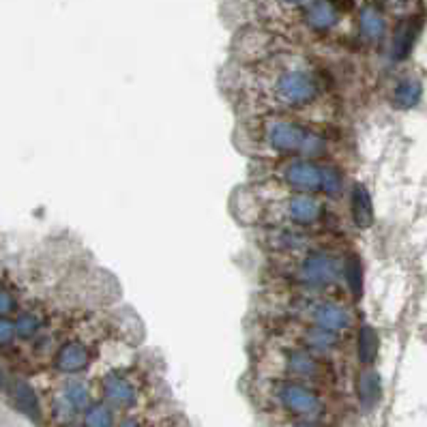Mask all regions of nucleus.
<instances>
[{"mask_svg": "<svg viewBox=\"0 0 427 427\" xmlns=\"http://www.w3.org/2000/svg\"><path fill=\"white\" fill-rule=\"evenodd\" d=\"M264 114H298L322 97V82L316 71L296 56H273L262 63L249 84Z\"/></svg>", "mask_w": 427, "mask_h": 427, "instance_id": "nucleus-1", "label": "nucleus"}, {"mask_svg": "<svg viewBox=\"0 0 427 427\" xmlns=\"http://www.w3.org/2000/svg\"><path fill=\"white\" fill-rule=\"evenodd\" d=\"M254 146L275 159H320L331 155V140L311 122L292 114H260L252 122Z\"/></svg>", "mask_w": 427, "mask_h": 427, "instance_id": "nucleus-2", "label": "nucleus"}, {"mask_svg": "<svg viewBox=\"0 0 427 427\" xmlns=\"http://www.w3.org/2000/svg\"><path fill=\"white\" fill-rule=\"evenodd\" d=\"M273 181L288 191L322 195L327 200H337L344 193V172L320 159H279L273 166Z\"/></svg>", "mask_w": 427, "mask_h": 427, "instance_id": "nucleus-3", "label": "nucleus"}, {"mask_svg": "<svg viewBox=\"0 0 427 427\" xmlns=\"http://www.w3.org/2000/svg\"><path fill=\"white\" fill-rule=\"evenodd\" d=\"M279 262L281 277L294 283L300 292H325L346 281V258L329 247L314 249L303 256L281 258Z\"/></svg>", "mask_w": 427, "mask_h": 427, "instance_id": "nucleus-4", "label": "nucleus"}, {"mask_svg": "<svg viewBox=\"0 0 427 427\" xmlns=\"http://www.w3.org/2000/svg\"><path fill=\"white\" fill-rule=\"evenodd\" d=\"M286 311L290 320L311 327H320L333 333H350L357 325L354 311L342 298L325 296L322 292H292L286 300Z\"/></svg>", "mask_w": 427, "mask_h": 427, "instance_id": "nucleus-5", "label": "nucleus"}, {"mask_svg": "<svg viewBox=\"0 0 427 427\" xmlns=\"http://www.w3.org/2000/svg\"><path fill=\"white\" fill-rule=\"evenodd\" d=\"M269 397L294 421H318L322 423L329 415V402L316 384L294 378L269 380Z\"/></svg>", "mask_w": 427, "mask_h": 427, "instance_id": "nucleus-6", "label": "nucleus"}, {"mask_svg": "<svg viewBox=\"0 0 427 427\" xmlns=\"http://www.w3.org/2000/svg\"><path fill=\"white\" fill-rule=\"evenodd\" d=\"M271 354H273V363L277 365L281 378L303 380L316 386L331 384L335 380V369L331 361L318 357V354L307 350L305 346H300L283 335L273 346Z\"/></svg>", "mask_w": 427, "mask_h": 427, "instance_id": "nucleus-7", "label": "nucleus"}, {"mask_svg": "<svg viewBox=\"0 0 427 427\" xmlns=\"http://www.w3.org/2000/svg\"><path fill=\"white\" fill-rule=\"evenodd\" d=\"M327 204L309 193H294L286 191L279 198H273L264 204V223L266 228L277 226H292V228H307L320 230L327 221Z\"/></svg>", "mask_w": 427, "mask_h": 427, "instance_id": "nucleus-8", "label": "nucleus"}, {"mask_svg": "<svg viewBox=\"0 0 427 427\" xmlns=\"http://www.w3.org/2000/svg\"><path fill=\"white\" fill-rule=\"evenodd\" d=\"M329 243V237L318 230L307 228H292V226H277V228H266L262 245L273 252L277 258H294L303 256L314 249H325Z\"/></svg>", "mask_w": 427, "mask_h": 427, "instance_id": "nucleus-9", "label": "nucleus"}, {"mask_svg": "<svg viewBox=\"0 0 427 427\" xmlns=\"http://www.w3.org/2000/svg\"><path fill=\"white\" fill-rule=\"evenodd\" d=\"M281 335L288 337V340H292V342H296V344H300V346H305L307 350H311L314 354H318V357H322L331 363L335 359L344 357L346 350H348L346 335L296 322V320H290V325H286V331H283Z\"/></svg>", "mask_w": 427, "mask_h": 427, "instance_id": "nucleus-10", "label": "nucleus"}, {"mask_svg": "<svg viewBox=\"0 0 427 427\" xmlns=\"http://www.w3.org/2000/svg\"><path fill=\"white\" fill-rule=\"evenodd\" d=\"M99 391L105 404L118 410H131L140 399V382L129 369H110L99 380Z\"/></svg>", "mask_w": 427, "mask_h": 427, "instance_id": "nucleus-11", "label": "nucleus"}, {"mask_svg": "<svg viewBox=\"0 0 427 427\" xmlns=\"http://www.w3.org/2000/svg\"><path fill=\"white\" fill-rule=\"evenodd\" d=\"M93 344L84 335H67L52 357V367L63 376H78L93 365Z\"/></svg>", "mask_w": 427, "mask_h": 427, "instance_id": "nucleus-12", "label": "nucleus"}, {"mask_svg": "<svg viewBox=\"0 0 427 427\" xmlns=\"http://www.w3.org/2000/svg\"><path fill=\"white\" fill-rule=\"evenodd\" d=\"M13 322L17 331V340L32 342L39 333H43V329H47L52 316L43 305H28L20 309V314L13 318Z\"/></svg>", "mask_w": 427, "mask_h": 427, "instance_id": "nucleus-13", "label": "nucleus"}, {"mask_svg": "<svg viewBox=\"0 0 427 427\" xmlns=\"http://www.w3.org/2000/svg\"><path fill=\"white\" fill-rule=\"evenodd\" d=\"M11 397H13V404H15L17 410H20L22 415H26L30 421H34V423L43 421V408H41L39 395L26 380H13Z\"/></svg>", "mask_w": 427, "mask_h": 427, "instance_id": "nucleus-14", "label": "nucleus"}, {"mask_svg": "<svg viewBox=\"0 0 427 427\" xmlns=\"http://www.w3.org/2000/svg\"><path fill=\"white\" fill-rule=\"evenodd\" d=\"M350 204H352V219H354V223H357L361 230L371 228V223H373V204H371V195L365 189V185L357 183V185L352 187Z\"/></svg>", "mask_w": 427, "mask_h": 427, "instance_id": "nucleus-15", "label": "nucleus"}, {"mask_svg": "<svg viewBox=\"0 0 427 427\" xmlns=\"http://www.w3.org/2000/svg\"><path fill=\"white\" fill-rule=\"evenodd\" d=\"M357 395H359V404L369 410L378 404L380 399V378L376 371L365 369L359 376V384H357Z\"/></svg>", "mask_w": 427, "mask_h": 427, "instance_id": "nucleus-16", "label": "nucleus"}, {"mask_svg": "<svg viewBox=\"0 0 427 427\" xmlns=\"http://www.w3.org/2000/svg\"><path fill=\"white\" fill-rule=\"evenodd\" d=\"M61 393L67 397V402L76 408L78 413H84L88 406H91V391H88L86 382L84 380H78V378H71V380H65V384L61 386Z\"/></svg>", "mask_w": 427, "mask_h": 427, "instance_id": "nucleus-17", "label": "nucleus"}, {"mask_svg": "<svg viewBox=\"0 0 427 427\" xmlns=\"http://www.w3.org/2000/svg\"><path fill=\"white\" fill-rule=\"evenodd\" d=\"M84 427H114V410L105 402H93L82 413Z\"/></svg>", "mask_w": 427, "mask_h": 427, "instance_id": "nucleus-18", "label": "nucleus"}, {"mask_svg": "<svg viewBox=\"0 0 427 427\" xmlns=\"http://www.w3.org/2000/svg\"><path fill=\"white\" fill-rule=\"evenodd\" d=\"M421 99V84L413 78H406L397 82L395 91H393V103L399 110H410L419 103Z\"/></svg>", "mask_w": 427, "mask_h": 427, "instance_id": "nucleus-19", "label": "nucleus"}, {"mask_svg": "<svg viewBox=\"0 0 427 427\" xmlns=\"http://www.w3.org/2000/svg\"><path fill=\"white\" fill-rule=\"evenodd\" d=\"M378 352V335L371 327H361L357 340V354L363 365H371Z\"/></svg>", "mask_w": 427, "mask_h": 427, "instance_id": "nucleus-20", "label": "nucleus"}, {"mask_svg": "<svg viewBox=\"0 0 427 427\" xmlns=\"http://www.w3.org/2000/svg\"><path fill=\"white\" fill-rule=\"evenodd\" d=\"M361 260L357 256H348L346 258V269H344V277H346V283L350 286L352 294H361V286H363V281H361Z\"/></svg>", "mask_w": 427, "mask_h": 427, "instance_id": "nucleus-21", "label": "nucleus"}, {"mask_svg": "<svg viewBox=\"0 0 427 427\" xmlns=\"http://www.w3.org/2000/svg\"><path fill=\"white\" fill-rule=\"evenodd\" d=\"M0 314L3 318H15L20 314V305H17V294H15V288L9 286V281L3 283V292H0Z\"/></svg>", "mask_w": 427, "mask_h": 427, "instance_id": "nucleus-22", "label": "nucleus"}, {"mask_svg": "<svg viewBox=\"0 0 427 427\" xmlns=\"http://www.w3.org/2000/svg\"><path fill=\"white\" fill-rule=\"evenodd\" d=\"M0 340H3L5 352H9L11 346H15V342H17V331H15L13 318H3V320H0Z\"/></svg>", "mask_w": 427, "mask_h": 427, "instance_id": "nucleus-23", "label": "nucleus"}, {"mask_svg": "<svg viewBox=\"0 0 427 427\" xmlns=\"http://www.w3.org/2000/svg\"><path fill=\"white\" fill-rule=\"evenodd\" d=\"M118 427H142V423H140L138 417H124V419L118 423Z\"/></svg>", "mask_w": 427, "mask_h": 427, "instance_id": "nucleus-24", "label": "nucleus"}, {"mask_svg": "<svg viewBox=\"0 0 427 427\" xmlns=\"http://www.w3.org/2000/svg\"><path fill=\"white\" fill-rule=\"evenodd\" d=\"M288 427H322V423H318V421H294Z\"/></svg>", "mask_w": 427, "mask_h": 427, "instance_id": "nucleus-25", "label": "nucleus"}]
</instances>
